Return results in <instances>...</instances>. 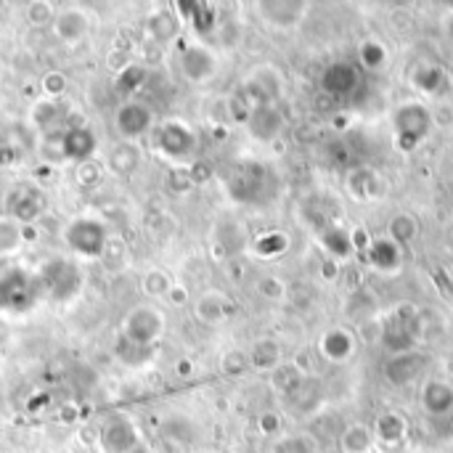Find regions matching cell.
<instances>
[{"instance_id": "obj_9", "label": "cell", "mask_w": 453, "mask_h": 453, "mask_svg": "<svg viewBox=\"0 0 453 453\" xmlns=\"http://www.w3.org/2000/svg\"><path fill=\"white\" fill-rule=\"evenodd\" d=\"M361 85V74L350 61H334L321 74V90L334 98H348Z\"/></svg>"}, {"instance_id": "obj_32", "label": "cell", "mask_w": 453, "mask_h": 453, "mask_svg": "<svg viewBox=\"0 0 453 453\" xmlns=\"http://www.w3.org/2000/svg\"><path fill=\"white\" fill-rule=\"evenodd\" d=\"M324 244H326V252L332 255V260H345V257H350L353 255V236L350 234H345V231H340V228H329V234L324 236Z\"/></svg>"}, {"instance_id": "obj_42", "label": "cell", "mask_w": 453, "mask_h": 453, "mask_svg": "<svg viewBox=\"0 0 453 453\" xmlns=\"http://www.w3.org/2000/svg\"><path fill=\"white\" fill-rule=\"evenodd\" d=\"M53 19V5L50 3H32L29 5V21L32 24H48Z\"/></svg>"}, {"instance_id": "obj_3", "label": "cell", "mask_w": 453, "mask_h": 453, "mask_svg": "<svg viewBox=\"0 0 453 453\" xmlns=\"http://www.w3.org/2000/svg\"><path fill=\"white\" fill-rule=\"evenodd\" d=\"M417 313L406 305L395 308L393 316L382 324V345L390 350V356L395 353H406V350H414V340H417Z\"/></svg>"}, {"instance_id": "obj_44", "label": "cell", "mask_w": 453, "mask_h": 453, "mask_svg": "<svg viewBox=\"0 0 453 453\" xmlns=\"http://www.w3.org/2000/svg\"><path fill=\"white\" fill-rule=\"evenodd\" d=\"M0 308H5V303H3V279H0Z\"/></svg>"}, {"instance_id": "obj_21", "label": "cell", "mask_w": 453, "mask_h": 453, "mask_svg": "<svg viewBox=\"0 0 453 453\" xmlns=\"http://www.w3.org/2000/svg\"><path fill=\"white\" fill-rule=\"evenodd\" d=\"M419 236V220L411 215V212H395L390 220H388V239L395 244V247H409L414 244Z\"/></svg>"}, {"instance_id": "obj_40", "label": "cell", "mask_w": 453, "mask_h": 453, "mask_svg": "<svg viewBox=\"0 0 453 453\" xmlns=\"http://www.w3.org/2000/svg\"><path fill=\"white\" fill-rule=\"evenodd\" d=\"M257 430H260L265 438H276V435L281 433V417H279L276 411H265V414H260V419H257Z\"/></svg>"}, {"instance_id": "obj_24", "label": "cell", "mask_w": 453, "mask_h": 453, "mask_svg": "<svg viewBox=\"0 0 453 453\" xmlns=\"http://www.w3.org/2000/svg\"><path fill=\"white\" fill-rule=\"evenodd\" d=\"M411 82H414L425 96H438V93L446 88L449 77H446V72H443L438 64H419V66L411 72Z\"/></svg>"}, {"instance_id": "obj_19", "label": "cell", "mask_w": 453, "mask_h": 453, "mask_svg": "<svg viewBox=\"0 0 453 453\" xmlns=\"http://www.w3.org/2000/svg\"><path fill=\"white\" fill-rule=\"evenodd\" d=\"M159 146L170 157H186L194 149V133L180 122H167L159 135Z\"/></svg>"}, {"instance_id": "obj_5", "label": "cell", "mask_w": 453, "mask_h": 453, "mask_svg": "<svg viewBox=\"0 0 453 453\" xmlns=\"http://www.w3.org/2000/svg\"><path fill=\"white\" fill-rule=\"evenodd\" d=\"M427 369V358L417 350H406V353H395L388 358L385 364V380L395 388H406L411 382H417Z\"/></svg>"}, {"instance_id": "obj_41", "label": "cell", "mask_w": 453, "mask_h": 453, "mask_svg": "<svg viewBox=\"0 0 453 453\" xmlns=\"http://www.w3.org/2000/svg\"><path fill=\"white\" fill-rule=\"evenodd\" d=\"M98 178H101V167H98L93 159L80 162V167H77V180H80L82 186H96Z\"/></svg>"}, {"instance_id": "obj_45", "label": "cell", "mask_w": 453, "mask_h": 453, "mask_svg": "<svg viewBox=\"0 0 453 453\" xmlns=\"http://www.w3.org/2000/svg\"><path fill=\"white\" fill-rule=\"evenodd\" d=\"M319 453H342L340 449H329V451H319Z\"/></svg>"}, {"instance_id": "obj_22", "label": "cell", "mask_w": 453, "mask_h": 453, "mask_svg": "<svg viewBox=\"0 0 453 453\" xmlns=\"http://www.w3.org/2000/svg\"><path fill=\"white\" fill-rule=\"evenodd\" d=\"M183 72H186V77L194 80V82L207 80V77L215 72V58H212V53L204 50V48H199V45H191V48L183 53Z\"/></svg>"}, {"instance_id": "obj_35", "label": "cell", "mask_w": 453, "mask_h": 453, "mask_svg": "<svg viewBox=\"0 0 453 453\" xmlns=\"http://www.w3.org/2000/svg\"><path fill=\"white\" fill-rule=\"evenodd\" d=\"M40 154H42V162H50V165H58L66 159V149H64V133H56V135H48L40 146Z\"/></svg>"}, {"instance_id": "obj_11", "label": "cell", "mask_w": 453, "mask_h": 453, "mask_svg": "<svg viewBox=\"0 0 453 453\" xmlns=\"http://www.w3.org/2000/svg\"><path fill=\"white\" fill-rule=\"evenodd\" d=\"M345 188H348V194H350L353 199H358V202H369V199L382 196L385 183H382V178H380V173H377L374 167H369V165H358V167H353V170L348 173V178H345Z\"/></svg>"}, {"instance_id": "obj_26", "label": "cell", "mask_w": 453, "mask_h": 453, "mask_svg": "<svg viewBox=\"0 0 453 453\" xmlns=\"http://www.w3.org/2000/svg\"><path fill=\"white\" fill-rule=\"evenodd\" d=\"M390 53H388V45L380 40V37H366L361 40L358 45V61L366 72H380L385 64H388Z\"/></svg>"}, {"instance_id": "obj_28", "label": "cell", "mask_w": 453, "mask_h": 453, "mask_svg": "<svg viewBox=\"0 0 453 453\" xmlns=\"http://www.w3.org/2000/svg\"><path fill=\"white\" fill-rule=\"evenodd\" d=\"M24 244V226L16 218H0V255H13Z\"/></svg>"}, {"instance_id": "obj_39", "label": "cell", "mask_w": 453, "mask_h": 453, "mask_svg": "<svg viewBox=\"0 0 453 453\" xmlns=\"http://www.w3.org/2000/svg\"><path fill=\"white\" fill-rule=\"evenodd\" d=\"M56 117H58V101L42 98V101L35 106V119H37V125H50Z\"/></svg>"}, {"instance_id": "obj_33", "label": "cell", "mask_w": 453, "mask_h": 453, "mask_svg": "<svg viewBox=\"0 0 453 453\" xmlns=\"http://www.w3.org/2000/svg\"><path fill=\"white\" fill-rule=\"evenodd\" d=\"M271 453H319L316 443L308 435H284L276 438V443L271 446Z\"/></svg>"}, {"instance_id": "obj_13", "label": "cell", "mask_w": 453, "mask_h": 453, "mask_svg": "<svg viewBox=\"0 0 453 453\" xmlns=\"http://www.w3.org/2000/svg\"><path fill=\"white\" fill-rule=\"evenodd\" d=\"M149 127H151V111H149V106H143L138 101H125L117 109V130H119L122 138H127V141L141 138Z\"/></svg>"}, {"instance_id": "obj_23", "label": "cell", "mask_w": 453, "mask_h": 453, "mask_svg": "<svg viewBox=\"0 0 453 453\" xmlns=\"http://www.w3.org/2000/svg\"><path fill=\"white\" fill-rule=\"evenodd\" d=\"M64 149H66V159L88 162L96 149V135L88 127H72L64 133Z\"/></svg>"}, {"instance_id": "obj_30", "label": "cell", "mask_w": 453, "mask_h": 453, "mask_svg": "<svg viewBox=\"0 0 453 453\" xmlns=\"http://www.w3.org/2000/svg\"><path fill=\"white\" fill-rule=\"evenodd\" d=\"M287 250H289V236L281 234V231H271V234H265V236H260L255 242V255L257 257H265V260L281 257Z\"/></svg>"}, {"instance_id": "obj_6", "label": "cell", "mask_w": 453, "mask_h": 453, "mask_svg": "<svg viewBox=\"0 0 453 453\" xmlns=\"http://www.w3.org/2000/svg\"><path fill=\"white\" fill-rule=\"evenodd\" d=\"M257 11L263 16V21H268L276 29H295L311 11L308 3L303 0H268V3H257Z\"/></svg>"}, {"instance_id": "obj_10", "label": "cell", "mask_w": 453, "mask_h": 453, "mask_svg": "<svg viewBox=\"0 0 453 453\" xmlns=\"http://www.w3.org/2000/svg\"><path fill=\"white\" fill-rule=\"evenodd\" d=\"M101 449L106 453H133L138 449V433L135 427L122 419L114 417L101 427Z\"/></svg>"}, {"instance_id": "obj_25", "label": "cell", "mask_w": 453, "mask_h": 453, "mask_svg": "<svg viewBox=\"0 0 453 453\" xmlns=\"http://www.w3.org/2000/svg\"><path fill=\"white\" fill-rule=\"evenodd\" d=\"M56 35L61 37V40H66V42H74V40H80L85 32H88V19H85V13H80V11H74V8H69V11H61L58 16H56Z\"/></svg>"}, {"instance_id": "obj_43", "label": "cell", "mask_w": 453, "mask_h": 453, "mask_svg": "<svg viewBox=\"0 0 453 453\" xmlns=\"http://www.w3.org/2000/svg\"><path fill=\"white\" fill-rule=\"evenodd\" d=\"M321 273H324V279H332V281H334V279L340 276V263H337V260H326Z\"/></svg>"}, {"instance_id": "obj_34", "label": "cell", "mask_w": 453, "mask_h": 453, "mask_svg": "<svg viewBox=\"0 0 453 453\" xmlns=\"http://www.w3.org/2000/svg\"><path fill=\"white\" fill-rule=\"evenodd\" d=\"M141 287H143V292H146L149 297H162V295H170V289H173L170 276H167L165 271H149V273L143 276Z\"/></svg>"}, {"instance_id": "obj_18", "label": "cell", "mask_w": 453, "mask_h": 453, "mask_svg": "<svg viewBox=\"0 0 453 453\" xmlns=\"http://www.w3.org/2000/svg\"><path fill=\"white\" fill-rule=\"evenodd\" d=\"M366 257H369V265L380 273H393L401 268V247H395L388 236L385 239H377L369 244L366 250Z\"/></svg>"}, {"instance_id": "obj_12", "label": "cell", "mask_w": 453, "mask_h": 453, "mask_svg": "<svg viewBox=\"0 0 453 453\" xmlns=\"http://www.w3.org/2000/svg\"><path fill=\"white\" fill-rule=\"evenodd\" d=\"M372 433H374V441H377V443H382V446H388V449H395V446H401V443L406 441V435H409V419H406L401 411L388 409V411H382V414L374 419Z\"/></svg>"}, {"instance_id": "obj_38", "label": "cell", "mask_w": 453, "mask_h": 453, "mask_svg": "<svg viewBox=\"0 0 453 453\" xmlns=\"http://www.w3.org/2000/svg\"><path fill=\"white\" fill-rule=\"evenodd\" d=\"M64 88H66V80H64L61 72H48V74L42 77V93H45L50 101H56V98L64 93Z\"/></svg>"}, {"instance_id": "obj_1", "label": "cell", "mask_w": 453, "mask_h": 453, "mask_svg": "<svg viewBox=\"0 0 453 453\" xmlns=\"http://www.w3.org/2000/svg\"><path fill=\"white\" fill-rule=\"evenodd\" d=\"M390 130H393L395 146L409 154V151L419 149L433 135L435 117L425 101H406V104L395 106V111L390 117Z\"/></svg>"}, {"instance_id": "obj_8", "label": "cell", "mask_w": 453, "mask_h": 453, "mask_svg": "<svg viewBox=\"0 0 453 453\" xmlns=\"http://www.w3.org/2000/svg\"><path fill=\"white\" fill-rule=\"evenodd\" d=\"M422 411L430 419H449L453 417V385L449 380H427L422 385V395H419Z\"/></svg>"}, {"instance_id": "obj_15", "label": "cell", "mask_w": 453, "mask_h": 453, "mask_svg": "<svg viewBox=\"0 0 453 453\" xmlns=\"http://www.w3.org/2000/svg\"><path fill=\"white\" fill-rule=\"evenodd\" d=\"M337 449L342 453H374L377 441L372 433V425L366 422H350L337 438Z\"/></svg>"}, {"instance_id": "obj_4", "label": "cell", "mask_w": 453, "mask_h": 453, "mask_svg": "<svg viewBox=\"0 0 453 453\" xmlns=\"http://www.w3.org/2000/svg\"><path fill=\"white\" fill-rule=\"evenodd\" d=\"M319 353H321L324 361L342 366V364H348V361L356 358V353H358V337L348 326H334V329H329V332L321 334Z\"/></svg>"}, {"instance_id": "obj_16", "label": "cell", "mask_w": 453, "mask_h": 453, "mask_svg": "<svg viewBox=\"0 0 453 453\" xmlns=\"http://www.w3.org/2000/svg\"><path fill=\"white\" fill-rule=\"evenodd\" d=\"M247 125H250V130H252V135H255L257 141H273V138L281 133L284 119H281V114L276 111V106H260V109H252V111H250Z\"/></svg>"}, {"instance_id": "obj_2", "label": "cell", "mask_w": 453, "mask_h": 453, "mask_svg": "<svg viewBox=\"0 0 453 453\" xmlns=\"http://www.w3.org/2000/svg\"><path fill=\"white\" fill-rule=\"evenodd\" d=\"M66 244L82 257H98L106 250V228L93 218H77L64 231Z\"/></svg>"}, {"instance_id": "obj_20", "label": "cell", "mask_w": 453, "mask_h": 453, "mask_svg": "<svg viewBox=\"0 0 453 453\" xmlns=\"http://www.w3.org/2000/svg\"><path fill=\"white\" fill-rule=\"evenodd\" d=\"M196 319L204 321V324H220L223 319L231 316V303L223 292H204L199 300H196V308H194Z\"/></svg>"}, {"instance_id": "obj_17", "label": "cell", "mask_w": 453, "mask_h": 453, "mask_svg": "<svg viewBox=\"0 0 453 453\" xmlns=\"http://www.w3.org/2000/svg\"><path fill=\"white\" fill-rule=\"evenodd\" d=\"M247 356H250V369H257V372L273 374L281 366V345L273 337L255 340V345L250 348Z\"/></svg>"}, {"instance_id": "obj_36", "label": "cell", "mask_w": 453, "mask_h": 453, "mask_svg": "<svg viewBox=\"0 0 453 453\" xmlns=\"http://www.w3.org/2000/svg\"><path fill=\"white\" fill-rule=\"evenodd\" d=\"M220 369H223V374H228V377H242V374L250 369V356L242 353V350H228V353L223 356V361H220Z\"/></svg>"}, {"instance_id": "obj_37", "label": "cell", "mask_w": 453, "mask_h": 453, "mask_svg": "<svg viewBox=\"0 0 453 453\" xmlns=\"http://www.w3.org/2000/svg\"><path fill=\"white\" fill-rule=\"evenodd\" d=\"M255 289L265 300H284L287 297V284L281 279H276V276H263Z\"/></svg>"}, {"instance_id": "obj_29", "label": "cell", "mask_w": 453, "mask_h": 453, "mask_svg": "<svg viewBox=\"0 0 453 453\" xmlns=\"http://www.w3.org/2000/svg\"><path fill=\"white\" fill-rule=\"evenodd\" d=\"M146 27H149V32H151V37H157V40H162V42L173 40V37L178 35V29H180L178 16H175L173 11L151 13V19L146 21Z\"/></svg>"}, {"instance_id": "obj_7", "label": "cell", "mask_w": 453, "mask_h": 453, "mask_svg": "<svg viewBox=\"0 0 453 453\" xmlns=\"http://www.w3.org/2000/svg\"><path fill=\"white\" fill-rule=\"evenodd\" d=\"M165 319L154 311V308H135L130 311V316L125 319V337L135 345H149L162 334Z\"/></svg>"}, {"instance_id": "obj_27", "label": "cell", "mask_w": 453, "mask_h": 453, "mask_svg": "<svg viewBox=\"0 0 453 453\" xmlns=\"http://www.w3.org/2000/svg\"><path fill=\"white\" fill-rule=\"evenodd\" d=\"M141 162V154H138V146L133 141H122L119 146H114L111 157H109V167L117 173V175H127L135 170V165Z\"/></svg>"}, {"instance_id": "obj_14", "label": "cell", "mask_w": 453, "mask_h": 453, "mask_svg": "<svg viewBox=\"0 0 453 453\" xmlns=\"http://www.w3.org/2000/svg\"><path fill=\"white\" fill-rule=\"evenodd\" d=\"M45 276V287L50 289L53 297H69L77 287H80V273L72 263H64V260H53L50 265H45L42 271Z\"/></svg>"}, {"instance_id": "obj_31", "label": "cell", "mask_w": 453, "mask_h": 453, "mask_svg": "<svg viewBox=\"0 0 453 453\" xmlns=\"http://www.w3.org/2000/svg\"><path fill=\"white\" fill-rule=\"evenodd\" d=\"M303 380H305V377H303L292 364H281V366L271 374L273 388H276L279 393H284V395H295V393L300 390Z\"/></svg>"}]
</instances>
